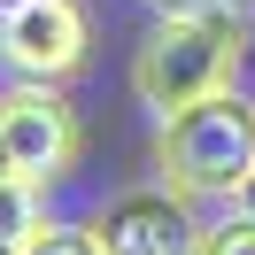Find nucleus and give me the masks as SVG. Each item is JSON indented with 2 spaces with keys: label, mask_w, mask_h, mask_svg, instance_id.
Listing matches in <instances>:
<instances>
[{
  "label": "nucleus",
  "mask_w": 255,
  "mask_h": 255,
  "mask_svg": "<svg viewBox=\"0 0 255 255\" xmlns=\"http://www.w3.org/2000/svg\"><path fill=\"white\" fill-rule=\"evenodd\" d=\"M240 62H248V8L209 0L186 16H155V31L131 47V93L155 116H178L209 93H232Z\"/></svg>",
  "instance_id": "obj_1"
},
{
  "label": "nucleus",
  "mask_w": 255,
  "mask_h": 255,
  "mask_svg": "<svg viewBox=\"0 0 255 255\" xmlns=\"http://www.w3.org/2000/svg\"><path fill=\"white\" fill-rule=\"evenodd\" d=\"M155 178L186 201H224L255 186V101L240 93H209L193 109L162 116L155 131Z\"/></svg>",
  "instance_id": "obj_2"
},
{
  "label": "nucleus",
  "mask_w": 255,
  "mask_h": 255,
  "mask_svg": "<svg viewBox=\"0 0 255 255\" xmlns=\"http://www.w3.org/2000/svg\"><path fill=\"white\" fill-rule=\"evenodd\" d=\"M0 139H8L16 178H23V186H39V193L62 186V178L78 170V155H85L78 109H70L54 85H31V78L0 85Z\"/></svg>",
  "instance_id": "obj_3"
},
{
  "label": "nucleus",
  "mask_w": 255,
  "mask_h": 255,
  "mask_svg": "<svg viewBox=\"0 0 255 255\" xmlns=\"http://www.w3.org/2000/svg\"><path fill=\"white\" fill-rule=\"evenodd\" d=\"M85 47H93V23H85L78 0H8L0 8V62L31 85L78 78Z\"/></svg>",
  "instance_id": "obj_4"
},
{
  "label": "nucleus",
  "mask_w": 255,
  "mask_h": 255,
  "mask_svg": "<svg viewBox=\"0 0 255 255\" xmlns=\"http://www.w3.org/2000/svg\"><path fill=\"white\" fill-rule=\"evenodd\" d=\"M101 255H201V224H193V201L170 186H131L116 201H101L93 217Z\"/></svg>",
  "instance_id": "obj_5"
},
{
  "label": "nucleus",
  "mask_w": 255,
  "mask_h": 255,
  "mask_svg": "<svg viewBox=\"0 0 255 255\" xmlns=\"http://www.w3.org/2000/svg\"><path fill=\"white\" fill-rule=\"evenodd\" d=\"M39 186H23V178H0V255H23L39 240Z\"/></svg>",
  "instance_id": "obj_6"
},
{
  "label": "nucleus",
  "mask_w": 255,
  "mask_h": 255,
  "mask_svg": "<svg viewBox=\"0 0 255 255\" xmlns=\"http://www.w3.org/2000/svg\"><path fill=\"white\" fill-rule=\"evenodd\" d=\"M201 255H255V201H232L217 224H201Z\"/></svg>",
  "instance_id": "obj_7"
},
{
  "label": "nucleus",
  "mask_w": 255,
  "mask_h": 255,
  "mask_svg": "<svg viewBox=\"0 0 255 255\" xmlns=\"http://www.w3.org/2000/svg\"><path fill=\"white\" fill-rule=\"evenodd\" d=\"M23 255H101V240H93V224H39V240Z\"/></svg>",
  "instance_id": "obj_8"
},
{
  "label": "nucleus",
  "mask_w": 255,
  "mask_h": 255,
  "mask_svg": "<svg viewBox=\"0 0 255 255\" xmlns=\"http://www.w3.org/2000/svg\"><path fill=\"white\" fill-rule=\"evenodd\" d=\"M155 16H186V8H209V0H147Z\"/></svg>",
  "instance_id": "obj_9"
},
{
  "label": "nucleus",
  "mask_w": 255,
  "mask_h": 255,
  "mask_svg": "<svg viewBox=\"0 0 255 255\" xmlns=\"http://www.w3.org/2000/svg\"><path fill=\"white\" fill-rule=\"evenodd\" d=\"M0 178H16V162H8V139H0Z\"/></svg>",
  "instance_id": "obj_10"
},
{
  "label": "nucleus",
  "mask_w": 255,
  "mask_h": 255,
  "mask_svg": "<svg viewBox=\"0 0 255 255\" xmlns=\"http://www.w3.org/2000/svg\"><path fill=\"white\" fill-rule=\"evenodd\" d=\"M232 8H255V0H232Z\"/></svg>",
  "instance_id": "obj_11"
},
{
  "label": "nucleus",
  "mask_w": 255,
  "mask_h": 255,
  "mask_svg": "<svg viewBox=\"0 0 255 255\" xmlns=\"http://www.w3.org/2000/svg\"><path fill=\"white\" fill-rule=\"evenodd\" d=\"M0 8H8V0H0Z\"/></svg>",
  "instance_id": "obj_12"
}]
</instances>
